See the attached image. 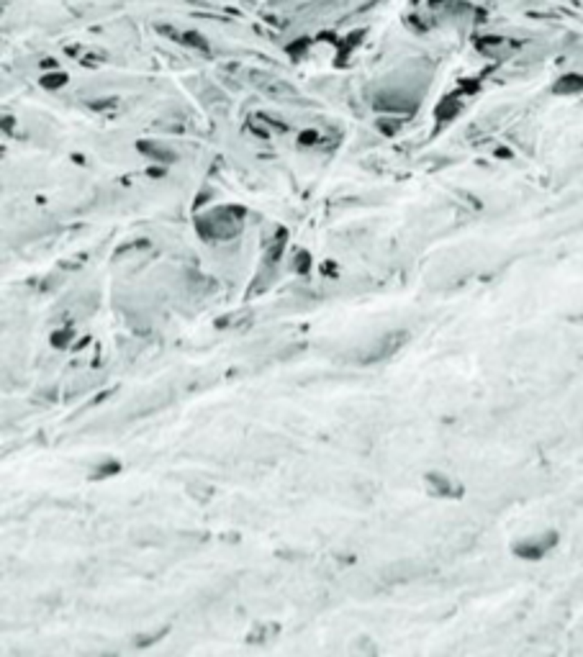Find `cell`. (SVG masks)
<instances>
[{
    "label": "cell",
    "instance_id": "1",
    "mask_svg": "<svg viewBox=\"0 0 583 657\" xmlns=\"http://www.w3.org/2000/svg\"><path fill=\"white\" fill-rule=\"evenodd\" d=\"M242 208L227 206L221 210H211L209 216L198 219V234L203 239H232L239 234Z\"/></svg>",
    "mask_w": 583,
    "mask_h": 657
},
{
    "label": "cell",
    "instance_id": "2",
    "mask_svg": "<svg viewBox=\"0 0 583 657\" xmlns=\"http://www.w3.org/2000/svg\"><path fill=\"white\" fill-rule=\"evenodd\" d=\"M403 339H406L403 334H388V336H385L383 342H378V344H375L373 352H367V354H363V357H360V359H363V362H378V359L388 357V354H391L393 350H399V344L403 342Z\"/></svg>",
    "mask_w": 583,
    "mask_h": 657
},
{
    "label": "cell",
    "instance_id": "3",
    "mask_svg": "<svg viewBox=\"0 0 583 657\" xmlns=\"http://www.w3.org/2000/svg\"><path fill=\"white\" fill-rule=\"evenodd\" d=\"M555 544V537H540V539H527V542L516 544L514 550L522 555V557H540V555H545Z\"/></svg>",
    "mask_w": 583,
    "mask_h": 657
},
{
    "label": "cell",
    "instance_id": "4",
    "mask_svg": "<svg viewBox=\"0 0 583 657\" xmlns=\"http://www.w3.org/2000/svg\"><path fill=\"white\" fill-rule=\"evenodd\" d=\"M252 321H254V314L244 308V311H234V314H227L224 318H218L216 329H247Z\"/></svg>",
    "mask_w": 583,
    "mask_h": 657
},
{
    "label": "cell",
    "instance_id": "5",
    "mask_svg": "<svg viewBox=\"0 0 583 657\" xmlns=\"http://www.w3.org/2000/svg\"><path fill=\"white\" fill-rule=\"evenodd\" d=\"M137 147H139L141 154H147V157L157 159L159 165H170V162H175V159H177V154H175L173 150H165V147H159V144H152V141H139Z\"/></svg>",
    "mask_w": 583,
    "mask_h": 657
},
{
    "label": "cell",
    "instance_id": "6",
    "mask_svg": "<svg viewBox=\"0 0 583 657\" xmlns=\"http://www.w3.org/2000/svg\"><path fill=\"white\" fill-rule=\"evenodd\" d=\"M427 483H429V488H432V493H437V496H460V488H458L453 480L442 478L440 473H429Z\"/></svg>",
    "mask_w": 583,
    "mask_h": 657
},
{
    "label": "cell",
    "instance_id": "7",
    "mask_svg": "<svg viewBox=\"0 0 583 657\" xmlns=\"http://www.w3.org/2000/svg\"><path fill=\"white\" fill-rule=\"evenodd\" d=\"M283 244H286V231L280 228L278 234H275V242H272V244L268 246V252H265V262H268V264L278 262L280 254H283Z\"/></svg>",
    "mask_w": 583,
    "mask_h": 657
},
{
    "label": "cell",
    "instance_id": "8",
    "mask_svg": "<svg viewBox=\"0 0 583 657\" xmlns=\"http://www.w3.org/2000/svg\"><path fill=\"white\" fill-rule=\"evenodd\" d=\"M72 336H75V332H72V329H62V332H54V334H52V344L57 347V350H64Z\"/></svg>",
    "mask_w": 583,
    "mask_h": 657
},
{
    "label": "cell",
    "instance_id": "9",
    "mask_svg": "<svg viewBox=\"0 0 583 657\" xmlns=\"http://www.w3.org/2000/svg\"><path fill=\"white\" fill-rule=\"evenodd\" d=\"M121 470V465L116 462V460H111V462H105V465H101L96 470V478H108V475H114V473H119Z\"/></svg>",
    "mask_w": 583,
    "mask_h": 657
},
{
    "label": "cell",
    "instance_id": "10",
    "mask_svg": "<svg viewBox=\"0 0 583 657\" xmlns=\"http://www.w3.org/2000/svg\"><path fill=\"white\" fill-rule=\"evenodd\" d=\"M162 634H167V627H162V629H159V631H152V634H144L147 640H134V645H137V647H147V645H152V642L159 640Z\"/></svg>",
    "mask_w": 583,
    "mask_h": 657
},
{
    "label": "cell",
    "instance_id": "11",
    "mask_svg": "<svg viewBox=\"0 0 583 657\" xmlns=\"http://www.w3.org/2000/svg\"><path fill=\"white\" fill-rule=\"evenodd\" d=\"M308 267H311V254H308V252H298V257H296V270H298V272H308Z\"/></svg>",
    "mask_w": 583,
    "mask_h": 657
},
{
    "label": "cell",
    "instance_id": "12",
    "mask_svg": "<svg viewBox=\"0 0 583 657\" xmlns=\"http://www.w3.org/2000/svg\"><path fill=\"white\" fill-rule=\"evenodd\" d=\"M573 88H583V80L581 78H566L560 85H557V90H573Z\"/></svg>",
    "mask_w": 583,
    "mask_h": 657
},
{
    "label": "cell",
    "instance_id": "13",
    "mask_svg": "<svg viewBox=\"0 0 583 657\" xmlns=\"http://www.w3.org/2000/svg\"><path fill=\"white\" fill-rule=\"evenodd\" d=\"M316 141H319V134L316 132H304L298 136V144H304V147H313Z\"/></svg>",
    "mask_w": 583,
    "mask_h": 657
},
{
    "label": "cell",
    "instance_id": "14",
    "mask_svg": "<svg viewBox=\"0 0 583 657\" xmlns=\"http://www.w3.org/2000/svg\"><path fill=\"white\" fill-rule=\"evenodd\" d=\"M60 85H64V75H49V78H44V88H60Z\"/></svg>",
    "mask_w": 583,
    "mask_h": 657
},
{
    "label": "cell",
    "instance_id": "15",
    "mask_svg": "<svg viewBox=\"0 0 583 657\" xmlns=\"http://www.w3.org/2000/svg\"><path fill=\"white\" fill-rule=\"evenodd\" d=\"M324 272H327V275H337V270H334V262L324 264Z\"/></svg>",
    "mask_w": 583,
    "mask_h": 657
}]
</instances>
